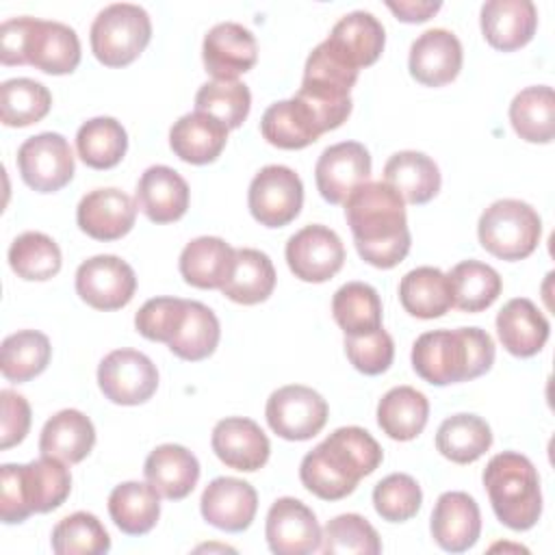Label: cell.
Segmentation results:
<instances>
[{
    "instance_id": "cell-26",
    "label": "cell",
    "mask_w": 555,
    "mask_h": 555,
    "mask_svg": "<svg viewBox=\"0 0 555 555\" xmlns=\"http://www.w3.org/2000/svg\"><path fill=\"white\" fill-rule=\"evenodd\" d=\"M496 334L512 356L531 358L546 345L551 325L531 299L516 297L499 310Z\"/></svg>"
},
{
    "instance_id": "cell-27",
    "label": "cell",
    "mask_w": 555,
    "mask_h": 555,
    "mask_svg": "<svg viewBox=\"0 0 555 555\" xmlns=\"http://www.w3.org/2000/svg\"><path fill=\"white\" fill-rule=\"evenodd\" d=\"M145 481L169 501H180L193 492L199 479L197 457L182 444L156 447L143 464Z\"/></svg>"
},
{
    "instance_id": "cell-33",
    "label": "cell",
    "mask_w": 555,
    "mask_h": 555,
    "mask_svg": "<svg viewBox=\"0 0 555 555\" xmlns=\"http://www.w3.org/2000/svg\"><path fill=\"white\" fill-rule=\"evenodd\" d=\"M399 301L416 319H438L453 308L447 273L436 267H416L399 282Z\"/></svg>"
},
{
    "instance_id": "cell-10",
    "label": "cell",
    "mask_w": 555,
    "mask_h": 555,
    "mask_svg": "<svg viewBox=\"0 0 555 555\" xmlns=\"http://www.w3.org/2000/svg\"><path fill=\"white\" fill-rule=\"evenodd\" d=\"M327 401L312 388L288 384L271 392L264 416L269 427L284 440H310L327 423Z\"/></svg>"
},
{
    "instance_id": "cell-19",
    "label": "cell",
    "mask_w": 555,
    "mask_h": 555,
    "mask_svg": "<svg viewBox=\"0 0 555 555\" xmlns=\"http://www.w3.org/2000/svg\"><path fill=\"white\" fill-rule=\"evenodd\" d=\"M199 509L208 525L228 533H241L258 512V494L243 479L217 477L204 488Z\"/></svg>"
},
{
    "instance_id": "cell-45",
    "label": "cell",
    "mask_w": 555,
    "mask_h": 555,
    "mask_svg": "<svg viewBox=\"0 0 555 555\" xmlns=\"http://www.w3.org/2000/svg\"><path fill=\"white\" fill-rule=\"evenodd\" d=\"M61 249L43 232H24L9 247V264L17 278L28 282H46L61 271Z\"/></svg>"
},
{
    "instance_id": "cell-35",
    "label": "cell",
    "mask_w": 555,
    "mask_h": 555,
    "mask_svg": "<svg viewBox=\"0 0 555 555\" xmlns=\"http://www.w3.org/2000/svg\"><path fill=\"white\" fill-rule=\"evenodd\" d=\"M429 401L412 386L390 388L377 403V425L399 442L414 440L427 425Z\"/></svg>"
},
{
    "instance_id": "cell-31",
    "label": "cell",
    "mask_w": 555,
    "mask_h": 555,
    "mask_svg": "<svg viewBox=\"0 0 555 555\" xmlns=\"http://www.w3.org/2000/svg\"><path fill=\"white\" fill-rule=\"evenodd\" d=\"M260 132L267 143L280 150L308 147L323 134L312 111L295 95L291 100H280L271 104L262 113Z\"/></svg>"
},
{
    "instance_id": "cell-17",
    "label": "cell",
    "mask_w": 555,
    "mask_h": 555,
    "mask_svg": "<svg viewBox=\"0 0 555 555\" xmlns=\"http://www.w3.org/2000/svg\"><path fill=\"white\" fill-rule=\"evenodd\" d=\"M202 61L215 80H236L258 61L256 37L243 24L221 22L206 33Z\"/></svg>"
},
{
    "instance_id": "cell-37",
    "label": "cell",
    "mask_w": 555,
    "mask_h": 555,
    "mask_svg": "<svg viewBox=\"0 0 555 555\" xmlns=\"http://www.w3.org/2000/svg\"><path fill=\"white\" fill-rule=\"evenodd\" d=\"M509 121L527 143H551L555 137V93L548 85L527 87L509 104Z\"/></svg>"
},
{
    "instance_id": "cell-11",
    "label": "cell",
    "mask_w": 555,
    "mask_h": 555,
    "mask_svg": "<svg viewBox=\"0 0 555 555\" xmlns=\"http://www.w3.org/2000/svg\"><path fill=\"white\" fill-rule=\"evenodd\" d=\"M74 152L59 132L28 137L17 150L22 180L37 193H56L74 178Z\"/></svg>"
},
{
    "instance_id": "cell-6",
    "label": "cell",
    "mask_w": 555,
    "mask_h": 555,
    "mask_svg": "<svg viewBox=\"0 0 555 555\" xmlns=\"http://www.w3.org/2000/svg\"><path fill=\"white\" fill-rule=\"evenodd\" d=\"M483 486L494 516L514 531L531 529L542 516V490L535 466L516 451L496 453L483 468Z\"/></svg>"
},
{
    "instance_id": "cell-46",
    "label": "cell",
    "mask_w": 555,
    "mask_h": 555,
    "mask_svg": "<svg viewBox=\"0 0 555 555\" xmlns=\"http://www.w3.org/2000/svg\"><path fill=\"white\" fill-rule=\"evenodd\" d=\"M50 540L56 555H104L111 551L108 531L89 512H74L59 520Z\"/></svg>"
},
{
    "instance_id": "cell-4",
    "label": "cell",
    "mask_w": 555,
    "mask_h": 555,
    "mask_svg": "<svg viewBox=\"0 0 555 555\" xmlns=\"http://www.w3.org/2000/svg\"><path fill=\"white\" fill-rule=\"evenodd\" d=\"M2 65H33L46 74H72L80 63V41L74 28L37 17H11L0 26Z\"/></svg>"
},
{
    "instance_id": "cell-40",
    "label": "cell",
    "mask_w": 555,
    "mask_h": 555,
    "mask_svg": "<svg viewBox=\"0 0 555 555\" xmlns=\"http://www.w3.org/2000/svg\"><path fill=\"white\" fill-rule=\"evenodd\" d=\"M332 314L345 336H362L382 327V299L371 284L347 282L332 297Z\"/></svg>"
},
{
    "instance_id": "cell-20",
    "label": "cell",
    "mask_w": 555,
    "mask_h": 555,
    "mask_svg": "<svg viewBox=\"0 0 555 555\" xmlns=\"http://www.w3.org/2000/svg\"><path fill=\"white\" fill-rule=\"evenodd\" d=\"M134 199L119 189H93L89 191L78 208V228L95 241H117L126 236L137 219Z\"/></svg>"
},
{
    "instance_id": "cell-29",
    "label": "cell",
    "mask_w": 555,
    "mask_h": 555,
    "mask_svg": "<svg viewBox=\"0 0 555 555\" xmlns=\"http://www.w3.org/2000/svg\"><path fill=\"white\" fill-rule=\"evenodd\" d=\"M236 249L219 236H197L184 245L178 267L195 288H221L234 269Z\"/></svg>"
},
{
    "instance_id": "cell-36",
    "label": "cell",
    "mask_w": 555,
    "mask_h": 555,
    "mask_svg": "<svg viewBox=\"0 0 555 555\" xmlns=\"http://www.w3.org/2000/svg\"><path fill=\"white\" fill-rule=\"evenodd\" d=\"M275 288V269L271 258L260 249H236L234 254V269L228 282L219 288L228 299L254 306L264 299Z\"/></svg>"
},
{
    "instance_id": "cell-28",
    "label": "cell",
    "mask_w": 555,
    "mask_h": 555,
    "mask_svg": "<svg viewBox=\"0 0 555 555\" xmlns=\"http://www.w3.org/2000/svg\"><path fill=\"white\" fill-rule=\"evenodd\" d=\"M225 143L228 128L202 111L182 115L169 130V145L173 154L191 165H208L217 160Z\"/></svg>"
},
{
    "instance_id": "cell-15",
    "label": "cell",
    "mask_w": 555,
    "mask_h": 555,
    "mask_svg": "<svg viewBox=\"0 0 555 555\" xmlns=\"http://www.w3.org/2000/svg\"><path fill=\"white\" fill-rule=\"evenodd\" d=\"M264 535L275 555H308L321 548V527L314 512L293 496L273 501L267 512Z\"/></svg>"
},
{
    "instance_id": "cell-42",
    "label": "cell",
    "mask_w": 555,
    "mask_h": 555,
    "mask_svg": "<svg viewBox=\"0 0 555 555\" xmlns=\"http://www.w3.org/2000/svg\"><path fill=\"white\" fill-rule=\"evenodd\" d=\"M453 306L462 312H481L490 308L503 288L501 275L486 262L462 260L449 273Z\"/></svg>"
},
{
    "instance_id": "cell-21",
    "label": "cell",
    "mask_w": 555,
    "mask_h": 555,
    "mask_svg": "<svg viewBox=\"0 0 555 555\" xmlns=\"http://www.w3.org/2000/svg\"><path fill=\"white\" fill-rule=\"evenodd\" d=\"M215 455L234 470L254 473L269 460L271 444L258 423L245 416L221 418L210 436Z\"/></svg>"
},
{
    "instance_id": "cell-1",
    "label": "cell",
    "mask_w": 555,
    "mask_h": 555,
    "mask_svg": "<svg viewBox=\"0 0 555 555\" xmlns=\"http://www.w3.org/2000/svg\"><path fill=\"white\" fill-rule=\"evenodd\" d=\"M345 219L356 249L377 269L397 267L410 251L412 236L405 202L388 182H364L345 199Z\"/></svg>"
},
{
    "instance_id": "cell-3",
    "label": "cell",
    "mask_w": 555,
    "mask_h": 555,
    "mask_svg": "<svg viewBox=\"0 0 555 555\" xmlns=\"http://www.w3.org/2000/svg\"><path fill=\"white\" fill-rule=\"evenodd\" d=\"M494 343L481 327L434 330L412 345V369L431 386L470 382L492 369Z\"/></svg>"
},
{
    "instance_id": "cell-41",
    "label": "cell",
    "mask_w": 555,
    "mask_h": 555,
    "mask_svg": "<svg viewBox=\"0 0 555 555\" xmlns=\"http://www.w3.org/2000/svg\"><path fill=\"white\" fill-rule=\"evenodd\" d=\"M52 358V347L46 334L37 330H20L2 340L0 371L4 379L24 384L46 371Z\"/></svg>"
},
{
    "instance_id": "cell-8",
    "label": "cell",
    "mask_w": 555,
    "mask_h": 555,
    "mask_svg": "<svg viewBox=\"0 0 555 555\" xmlns=\"http://www.w3.org/2000/svg\"><path fill=\"white\" fill-rule=\"evenodd\" d=\"M152 22L143 7L115 2L104 7L89 30L91 52L106 67H126L145 50Z\"/></svg>"
},
{
    "instance_id": "cell-52",
    "label": "cell",
    "mask_w": 555,
    "mask_h": 555,
    "mask_svg": "<svg viewBox=\"0 0 555 555\" xmlns=\"http://www.w3.org/2000/svg\"><path fill=\"white\" fill-rule=\"evenodd\" d=\"M184 301L180 297H154L147 299L134 314L137 332L154 343H169L184 314Z\"/></svg>"
},
{
    "instance_id": "cell-54",
    "label": "cell",
    "mask_w": 555,
    "mask_h": 555,
    "mask_svg": "<svg viewBox=\"0 0 555 555\" xmlns=\"http://www.w3.org/2000/svg\"><path fill=\"white\" fill-rule=\"evenodd\" d=\"M386 7L397 15V20L405 22V24H418V22H427L434 13L440 11L442 2H427V0H399L392 2L388 0Z\"/></svg>"
},
{
    "instance_id": "cell-16",
    "label": "cell",
    "mask_w": 555,
    "mask_h": 555,
    "mask_svg": "<svg viewBox=\"0 0 555 555\" xmlns=\"http://www.w3.org/2000/svg\"><path fill=\"white\" fill-rule=\"evenodd\" d=\"M369 176L371 154L358 141H343L325 147L314 167L317 189L330 204H345L353 189L369 182Z\"/></svg>"
},
{
    "instance_id": "cell-9",
    "label": "cell",
    "mask_w": 555,
    "mask_h": 555,
    "mask_svg": "<svg viewBox=\"0 0 555 555\" xmlns=\"http://www.w3.org/2000/svg\"><path fill=\"white\" fill-rule=\"evenodd\" d=\"M304 184L301 178L286 165L262 167L247 191L251 217L264 228H284L301 210Z\"/></svg>"
},
{
    "instance_id": "cell-51",
    "label": "cell",
    "mask_w": 555,
    "mask_h": 555,
    "mask_svg": "<svg viewBox=\"0 0 555 555\" xmlns=\"http://www.w3.org/2000/svg\"><path fill=\"white\" fill-rule=\"evenodd\" d=\"M345 353L351 366L364 375H382L395 358L392 336L379 327L362 336H345Z\"/></svg>"
},
{
    "instance_id": "cell-14",
    "label": "cell",
    "mask_w": 555,
    "mask_h": 555,
    "mask_svg": "<svg viewBox=\"0 0 555 555\" xmlns=\"http://www.w3.org/2000/svg\"><path fill=\"white\" fill-rule=\"evenodd\" d=\"M137 291L132 267L111 254L85 260L76 271V293L95 310H119L130 304Z\"/></svg>"
},
{
    "instance_id": "cell-43",
    "label": "cell",
    "mask_w": 555,
    "mask_h": 555,
    "mask_svg": "<svg viewBox=\"0 0 555 555\" xmlns=\"http://www.w3.org/2000/svg\"><path fill=\"white\" fill-rule=\"evenodd\" d=\"M80 160L91 169H111L121 163L128 150V134L113 117H93L76 132Z\"/></svg>"
},
{
    "instance_id": "cell-7",
    "label": "cell",
    "mask_w": 555,
    "mask_h": 555,
    "mask_svg": "<svg viewBox=\"0 0 555 555\" xmlns=\"http://www.w3.org/2000/svg\"><path fill=\"white\" fill-rule=\"evenodd\" d=\"M477 236L481 247L501 260L531 256L542 236V219L533 206L520 199H496L479 217Z\"/></svg>"
},
{
    "instance_id": "cell-49",
    "label": "cell",
    "mask_w": 555,
    "mask_h": 555,
    "mask_svg": "<svg viewBox=\"0 0 555 555\" xmlns=\"http://www.w3.org/2000/svg\"><path fill=\"white\" fill-rule=\"evenodd\" d=\"M421 503V486L405 473H392L373 488V507L388 522H405L414 518Z\"/></svg>"
},
{
    "instance_id": "cell-13",
    "label": "cell",
    "mask_w": 555,
    "mask_h": 555,
    "mask_svg": "<svg viewBox=\"0 0 555 555\" xmlns=\"http://www.w3.org/2000/svg\"><path fill=\"white\" fill-rule=\"evenodd\" d=\"M286 264L301 282L321 284L334 278L345 262V245L327 225H306L286 243Z\"/></svg>"
},
{
    "instance_id": "cell-2",
    "label": "cell",
    "mask_w": 555,
    "mask_h": 555,
    "mask_svg": "<svg viewBox=\"0 0 555 555\" xmlns=\"http://www.w3.org/2000/svg\"><path fill=\"white\" fill-rule=\"evenodd\" d=\"M382 460L384 451L366 429L338 427L304 455L299 479L314 496L340 501L356 490L362 477L375 473Z\"/></svg>"
},
{
    "instance_id": "cell-34",
    "label": "cell",
    "mask_w": 555,
    "mask_h": 555,
    "mask_svg": "<svg viewBox=\"0 0 555 555\" xmlns=\"http://www.w3.org/2000/svg\"><path fill=\"white\" fill-rule=\"evenodd\" d=\"M108 514L126 535H145L160 516V494L145 481H124L108 494Z\"/></svg>"
},
{
    "instance_id": "cell-12",
    "label": "cell",
    "mask_w": 555,
    "mask_h": 555,
    "mask_svg": "<svg viewBox=\"0 0 555 555\" xmlns=\"http://www.w3.org/2000/svg\"><path fill=\"white\" fill-rule=\"evenodd\" d=\"M102 395L117 405H139L158 388L156 364L137 349H115L98 366Z\"/></svg>"
},
{
    "instance_id": "cell-44",
    "label": "cell",
    "mask_w": 555,
    "mask_h": 555,
    "mask_svg": "<svg viewBox=\"0 0 555 555\" xmlns=\"http://www.w3.org/2000/svg\"><path fill=\"white\" fill-rule=\"evenodd\" d=\"M52 106V93L33 78H11L0 85V119L9 128L41 121Z\"/></svg>"
},
{
    "instance_id": "cell-32",
    "label": "cell",
    "mask_w": 555,
    "mask_h": 555,
    "mask_svg": "<svg viewBox=\"0 0 555 555\" xmlns=\"http://www.w3.org/2000/svg\"><path fill=\"white\" fill-rule=\"evenodd\" d=\"M384 182L399 191L403 202L421 206L438 195L442 178L438 165L427 154L403 150L386 160Z\"/></svg>"
},
{
    "instance_id": "cell-23",
    "label": "cell",
    "mask_w": 555,
    "mask_h": 555,
    "mask_svg": "<svg viewBox=\"0 0 555 555\" xmlns=\"http://www.w3.org/2000/svg\"><path fill=\"white\" fill-rule=\"evenodd\" d=\"M189 197V184L176 169L152 165L137 182L134 204L152 223H171L184 217Z\"/></svg>"
},
{
    "instance_id": "cell-25",
    "label": "cell",
    "mask_w": 555,
    "mask_h": 555,
    "mask_svg": "<svg viewBox=\"0 0 555 555\" xmlns=\"http://www.w3.org/2000/svg\"><path fill=\"white\" fill-rule=\"evenodd\" d=\"M325 41L345 63L360 69L373 65L382 56L386 33L373 13L351 11L334 24Z\"/></svg>"
},
{
    "instance_id": "cell-5",
    "label": "cell",
    "mask_w": 555,
    "mask_h": 555,
    "mask_svg": "<svg viewBox=\"0 0 555 555\" xmlns=\"http://www.w3.org/2000/svg\"><path fill=\"white\" fill-rule=\"evenodd\" d=\"M72 492V473L59 457L41 455L28 464H2L0 518L4 525L24 522L33 514H48Z\"/></svg>"
},
{
    "instance_id": "cell-22",
    "label": "cell",
    "mask_w": 555,
    "mask_h": 555,
    "mask_svg": "<svg viewBox=\"0 0 555 555\" xmlns=\"http://www.w3.org/2000/svg\"><path fill=\"white\" fill-rule=\"evenodd\" d=\"M431 538L447 553H464L479 540L481 514L477 501L460 490L442 492L431 512Z\"/></svg>"
},
{
    "instance_id": "cell-24",
    "label": "cell",
    "mask_w": 555,
    "mask_h": 555,
    "mask_svg": "<svg viewBox=\"0 0 555 555\" xmlns=\"http://www.w3.org/2000/svg\"><path fill=\"white\" fill-rule=\"evenodd\" d=\"M481 33L501 52L527 46L538 28V9L531 0H488L481 7Z\"/></svg>"
},
{
    "instance_id": "cell-30",
    "label": "cell",
    "mask_w": 555,
    "mask_h": 555,
    "mask_svg": "<svg viewBox=\"0 0 555 555\" xmlns=\"http://www.w3.org/2000/svg\"><path fill=\"white\" fill-rule=\"evenodd\" d=\"M95 444V427L87 414L67 408L50 416L39 436L41 455L59 457L65 464L82 462Z\"/></svg>"
},
{
    "instance_id": "cell-50",
    "label": "cell",
    "mask_w": 555,
    "mask_h": 555,
    "mask_svg": "<svg viewBox=\"0 0 555 555\" xmlns=\"http://www.w3.org/2000/svg\"><path fill=\"white\" fill-rule=\"evenodd\" d=\"M360 69L345 63L330 46L327 41H321L306 59L304 65V80L306 85H317L334 91L349 93L351 87L358 80Z\"/></svg>"
},
{
    "instance_id": "cell-53",
    "label": "cell",
    "mask_w": 555,
    "mask_h": 555,
    "mask_svg": "<svg viewBox=\"0 0 555 555\" xmlns=\"http://www.w3.org/2000/svg\"><path fill=\"white\" fill-rule=\"evenodd\" d=\"M0 405H2L0 449L7 451L26 438L33 416H30L28 401L15 390H9V388L0 390Z\"/></svg>"
},
{
    "instance_id": "cell-39",
    "label": "cell",
    "mask_w": 555,
    "mask_h": 555,
    "mask_svg": "<svg viewBox=\"0 0 555 555\" xmlns=\"http://www.w3.org/2000/svg\"><path fill=\"white\" fill-rule=\"evenodd\" d=\"M221 338L219 319L199 301H184V314L173 338L167 343L169 351L182 360L199 362L215 353Z\"/></svg>"
},
{
    "instance_id": "cell-47",
    "label": "cell",
    "mask_w": 555,
    "mask_h": 555,
    "mask_svg": "<svg viewBox=\"0 0 555 555\" xmlns=\"http://www.w3.org/2000/svg\"><path fill=\"white\" fill-rule=\"evenodd\" d=\"M251 108V93L241 80H210L195 93V111L219 119L228 130L238 128Z\"/></svg>"
},
{
    "instance_id": "cell-38",
    "label": "cell",
    "mask_w": 555,
    "mask_h": 555,
    "mask_svg": "<svg viewBox=\"0 0 555 555\" xmlns=\"http://www.w3.org/2000/svg\"><path fill=\"white\" fill-rule=\"evenodd\" d=\"M492 444L490 425L477 414H453L436 431V449L455 464H473Z\"/></svg>"
},
{
    "instance_id": "cell-48",
    "label": "cell",
    "mask_w": 555,
    "mask_h": 555,
    "mask_svg": "<svg viewBox=\"0 0 555 555\" xmlns=\"http://www.w3.org/2000/svg\"><path fill=\"white\" fill-rule=\"evenodd\" d=\"M321 551L325 555H377L382 540L375 527L360 514H340L332 518L321 531Z\"/></svg>"
},
{
    "instance_id": "cell-18",
    "label": "cell",
    "mask_w": 555,
    "mask_h": 555,
    "mask_svg": "<svg viewBox=\"0 0 555 555\" xmlns=\"http://www.w3.org/2000/svg\"><path fill=\"white\" fill-rule=\"evenodd\" d=\"M462 43L447 28H429L410 46L408 67L416 82L425 87H444L462 69Z\"/></svg>"
}]
</instances>
